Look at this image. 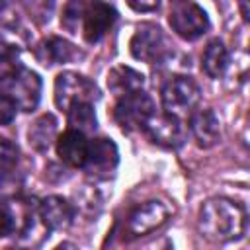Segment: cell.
Here are the masks:
<instances>
[{
	"instance_id": "obj_1",
	"label": "cell",
	"mask_w": 250,
	"mask_h": 250,
	"mask_svg": "<svg viewBox=\"0 0 250 250\" xmlns=\"http://www.w3.org/2000/svg\"><path fill=\"white\" fill-rule=\"evenodd\" d=\"M246 209L229 197H209L197 213V229L203 238L215 244H227L242 238L246 230Z\"/></svg>"
},
{
	"instance_id": "obj_2",
	"label": "cell",
	"mask_w": 250,
	"mask_h": 250,
	"mask_svg": "<svg viewBox=\"0 0 250 250\" xmlns=\"http://www.w3.org/2000/svg\"><path fill=\"white\" fill-rule=\"evenodd\" d=\"M129 51L133 59L146 64H164L174 57V45L170 37L156 23L137 25L129 41Z\"/></svg>"
},
{
	"instance_id": "obj_3",
	"label": "cell",
	"mask_w": 250,
	"mask_h": 250,
	"mask_svg": "<svg viewBox=\"0 0 250 250\" xmlns=\"http://www.w3.org/2000/svg\"><path fill=\"white\" fill-rule=\"evenodd\" d=\"M199 98H201L199 84L186 74L172 76L160 90L164 113H170L178 119H182L184 115H189L197 107Z\"/></svg>"
},
{
	"instance_id": "obj_4",
	"label": "cell",
	"mask_w": 250,
	"mask_h": 250,
	"mask_svg": "<svg viewBox=\"0 0 250 250\" xmlns=\"http://www.w3.org/2000/svg\"><path fill=\"white\" fill-rule=\"evenodd\" d=\"M98 86L78 72H61L55 78V104L64 113L74 105L94 104L98 102Z\"/></svg>"
},
{
	"instance_id": "obj_5",
	"label": "cell",
	"mask_w": 250,
	"mask_h": 250,
	"mask_svg": "<svg viewBox=\"0 0 250 250\" xmlns=\"http://www.w3.org/2000/svg\"><path fill=\"white\" fill-rule=\"evenodd\" d=\"M172 213H174V207L166 199H148V201H143L127 217V223H125V234H127V238H139V236L150 234L152 230L160 229L170 219Z\"/></svg>"
},
{
	"instance_id": "obj_6",
	"label": "cell",
	"mask_w": 250,
	"mask_h": 250,
	"mask_svg": "<svg viewBox=\"0 0 250 250\" xmlns=\"http://www.w3.org/2000/svg\"><path fill=\"white\" fill-rule=\"evenodd\" d=\"M168 21L172 31L186 41L199 39L209 31V16L195 2H174Z\"/></svg>"
},
{
	"instance_id": "obj_7",
	"label": "cell",
	"mask_w": 250,
	"mask_h": 250,
	"mask_svg": "<svg viewBox=\"0 0 250 250\" xmlns=\"http://www.w3.org/2000/svg\"><path fill=\"white\" fill-rule=\"evenodd\" d=\"M152 113H154V102L145 90H137L117 98V104L113 107V117L117 125L125 131L143 129L146 121L152 117Z\"/></svg>"
},
{
	"instance_id": "obj_8",
	"label": "cell",
	"mask_w": 250,
	"mask_h": 250,
	"mask_svg": "<svg viewBox=\"0 0 250 250\" xmlns=\"http://www.w3.org/2000/svg\"><path fill=\"white\" fill-rule=\"evenodd\" d=\"M0 90L14 100L18 109L33 111L41 98V78L37 72L21 66L4 86H0Z\"/></svg>"
},
{
	"instance_id": "obj_9",
	"label": "cell",
	"mask_w": 250,
	"mask_h": 250,
	"mask_svg": "<svg viewBox=\"0 0 250 250\" xmlns=\"http://www.w3.org/2000/svg\"><path fill=\"white\" fill-rule=\"evenodd\" d=\"M143 131L148 135V139L160 146L166 148H178L180 145H184L188 129L184 125L182 119L170 115V113H152V117L146 121V125L143 127Z\"/></svg>"
},
{
	"instance_id": "obj_10",
	"label": "cell",
	"mask_w": 250,
	"mask_h": 250,
	"mask_svg": "<svg viewBox=\"0 0 250 250\" xmlns=\"http://www.w3.org/2000/svg\"><path fill=\"white\" fill-rule=\"evenodd\" d=\"M117 162H119V152L111 139L100 137V139L90 141L88 158L84 164V170L90 176H94L98 180H105L115 172Z\"/></svg>"
},
{
	"instance_id": "obj_11",
	"label": "cell",
	"mask_w": 250,
	"mask_h": 250,
	"mask_svg": "<svg viewBox=\"0 0 250 250\" xmlns=\"http://www.w3.org/2000/svg\"><path fill=\"white\" fill-rule=\"evenodd\" d=\"M117 12L105 2H88L82 12V35L88 43H98L115 23Z\"/></svg>"
},
{
	"instance_id": "obj_12",
	"label": "cell",
	"mask_w": 250,
	"mask_h": 250,
	"mask_svg": "<svg viewBox=\"0 0 250 250\" xmlns=\"http://www.w3.org/2000/svg\"><path fill=\"white\" fill-rule=\"evenodd\" d=\"M37 215L47 230H62L74 221V205L62 195H47L41 199Z\"/></svg>"
},
{
	"instance_id": "obj_13",
	"label": "cell",
	"mask_w": 250,
	"mask_h": 250,
	"mask_svg": "<svg viewBox=\"0 0 250 250\" xmlns=\"http://www.w3.org/2000/svg\"><path fill=\"white\" fill-rule=\"evenodd\" d=\"M189 131L201 148H211L221 141V123L213 109L195 107L189 113Z\"/></svg>"
},
{
	"instance_id": "obj_14",
	"label": "cell",
	"mask_w": 250,
	"mask_h": 250,
	"mask_svg": "<svg viewBox=\"0 0 250 250\" xmlns=\"http://www.w3.org/2000/svg\"><path fill=\"white\" fill-rule=\"evenodd\" d=\"M88 148H90V139L84 133L74 131V129H66L57 139L59 158L72 168H84L86 158H88Z\"/></svg>"
},
{
	"instance_id": "obj_15",
	"label": "cell",
	"mask_w": 250,
	"mask_h": 250,
	"mask_svg": "<svg viewBox=\"0 0 250 250\" xmlns=\"http://www.w3.org/2000/svg\"><path fill=\"white\" fill-rule=\"evenodd\" d=\"M80 57V51L62 37H47L35 49V59L45 66L66 64Z\"/></svg>"
},
{
	"instance_id": "obj_16",
	"label": "cell",
	"mask_w": 250,
	"mask_h": 250,
	"mask_svg": "<svg viewBox=\"0 0 250 250\" xmlns=\"http://www.w3.org/2000/svg\"><path fill=\"white\" fill-rule=\"evenodd\" d=\"M230 64L229 49L221 39H211L201 53V68L209 78H221Z\"/></svg>"
},
{
	"instance_id": "obj_17",
	"label": "cell",
	"mask_w": 250,
	"mask_h": 250,
	"mask_svg": "<svg viewBox=\"0 0 250 250\" xmlns=\"http://www.w3.org/2000/svg\"><path fill=\"white\" fill-rule=\"evenodd\" d=\"M143 84H145V76L131 68V66H115L109 70L107 74V88L117 96H127L131 92H137V90H143Z\"/></svg>"
},
{
	"instance_id": "obj_18",
	"label": "cell",
	"mask_w": 250,
	"mask_h": 250,
	"mask_svg": "<svg viewBox=\"0 0 250 250\" xmlns=\"http://www.w3.org/2000/svg\"><path fill=\"white\" fill-rule=\"evenodd\" d=\"M57 125H59V123H57L55 115H51V113H45V115L37 117V119L33 121V125L29 127V133H27L29 145H31L35 150L45 152V150L53 145V141H55V137H57Z\"/></svg>"
},
{
	"instance_id": "obj_19",
	"label": "cell",
	"mask_w": 250,
	"mask_h": 250,
	"mask_svg": "<svg viewBox=\"0 0 250 250\" xmlns=\"http://www.w3.org/2000/svg\"><path fill=\"white\" fill-rule=\"evenodd\" d=\"M66 121H68V129L80 131V133H90L96 129L98 121H96V111H94V104H80L74 105L66 111Z\"/></svg>"
},
{
	"instance_id": "obj_20",
	"label": "cell",
	"mask_w": 250,
	"mask_h": 250,
	"mask_svg": "<svg viewBox=\"0 0 250 250\" xmlns=\"http://www.w3.org/2000/svg\"><path fill=\"white\" fill-rule=\"evenodd\" d=\"M82 12H84V2H68L61 16L62 27L68 29L70 33H78V23L82 21Z\"/></svg>"
},
{
	"instance_id": "obj_21",
	"label": "cell",
	"mask_w": 250,
	"mask_h": 250,
	"mask_svg": "<svg viewBox=\"0 0 250 250\" xmlns=\"http://www.w3.org/2000/svg\"><path fill=\"white\" fill-rule=\"evenodd\" d=\"M18 156H20L18 146L10 139L0 137V172L12 170L16 166V162H18Z\"/></svg>"
},
{
	"instance_id": "obj_22",
	"label": "cell",
	"mask_w": 250,
	"mask_h": 250,
	"mask_svg": "<svg viewBox=\"0 0 250 250\" xmlns=\"http://www.w3.org/2000/svg\"><path fill=\"white\" fill-rule=\"evenodd\" d=\"M16 111H18V107H16L14 100L6 92L0 90V125L12 123L14 117H16Z\"/></svg>"
},
{
	"instance_id": "obj_23",
	"label": "cell",
	"mask_w": 250,
	"mask_h": 250,
	"mask_svg": "<svg viewBox=\"0 0 250 250\" xmlns=\"http://www.w3.org/2000/svg\"><path fill=\"white\" fill-rule=\"evenodd\" d=\"M16 229V217L10 211V207H6L4 203H0V238L12 234Z\"/></svg>"
},
{
	"instance_id": "obj_24",
	"label": "cell",
	"mask_w": 250,
	"mask_h": 250,
	"mask_svg": "<svg viewBox=\"0 0 250 250\" xmlns=\"http://www.w3.org/2000/svg\"><path fill=\"white\" fill-rule=\"evenodd\" d=\"M131 250H174L170 238L166 236H154V238H148L137 246H133Z\"/></svg>"
},
{
	"instance_id": "obj_25",
	"label": "cell",
	"mask_w": 250,
	"mask_h": 250,
	"mask_svg": "<svg viewBox=\"0 0 250 250\" xmlns=\"http://www.w3.org/2000/svg\"><path fill=\"white\" fill-rule=\"evenodd\" d=\"M129 6L137 12H148V10H156L158 2H150V4H146V2H129Z\"/></svg>"
},
{
	"instance_id": "obj_26",
	"label": "cell",
	"mask_w": 250,
	"mask_h": 250,
	"mask_svg": "<svg viewBox=\"0 0 250 250\" xmlns=\"http://www.w3.org/2000/svg\"><path fill=\"white\" fill-rule=\"evenodd\" d=\"M55 250H78V246H76V244H72V242H61Z\"/></svg>"
},
{
	"instance_id": "obj_27",
	"label": "cell",
	"mask_w": 250,
	"mask_h": 250,
	"mask_svg": "<svg viewBox=\"0 0 250 250\" xmlns=\"http://www.w3.org/2000/svg\"><path fill=\"white\" fill-rule=\"evenodd\" d=\"M240 10H242V18H244V20H248V4H244V2H242V4H240Z\"/></svg>"
},
{
	"instance_id": "obj_28",
	"label": "cell",
	"mask_w": 250,
	"mask_h": 250,
	"mask_svg": "<svg viewBox=\"0 0 250 250\" xmlns=\"http://www.w3.org/2000/svg\"><path fill=\"white\" fill-rule=\"evenodd\" d=\"M8 250H25V248H8Z\"/></svg>"
}]
</instances>
